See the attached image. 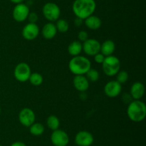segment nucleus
Returning <instances> with one entry per match:
<instances>
[{"label": "nucleus", "instance_id": "1", "mask_svg": "<svg viewBox=\"0 0 146 146\" xmlns=\"http://www.w3.org/2000/svg\"><path fill=\"white\" fill-rule=\"evenodd\" d=\"M96 9L95 0H74L72 10L77 18L84 20L93 15Z\"/></svg>", "mask_w": 146, "mask_h": 146}, {"label": "nucleus", "instance_id": "2", "mask_svg": "<svg viewBox=\"0 0 146 146\" xmlns=\"http://www.w3.org/2000/svg\"><path fill=\"white\" fill-rule=\"evenodd\" d=\"M128 118L135 123H140L146 117V105L141 100H133L130 102L127 108Z\"/></svg>", "mask_w": 146, "mask_h": 146}, {"label": "nucleus", "instance_id": "3", "mask_svg": "<svg viewBox=\"0 0 146 146\" xmlns=\"http://www.w3.org/2000/svg\"><path fill=\"white\" fill-rule=\"evenodd\" d=\"M91 68V61L84 56L73 57L68 62L70 72L75 75H84Z\"/></svg>", "mask_w": 146, "mask_h": 146}, {"label": "nucleus", "instance_id": "4", "mask_svg": "<svg viewBox=\"0 0 146 146\" xmlns=\"http://www.w3.org/2000/svg\"><path fill=\"white\" fill-rule=\"evenodd\" d=\"M101 64H102L103 71L108 77L116 75L121 68L120 60L114 55L106 57L104 62Z\"/></svg>", "mask_w": 146, "mask_h": 146}, {"label": "nucleus", "instance_id": "5", "mask_svg": "<svg viewBox=\"0 0 146 146\" xmlns=\"http://www.w3.org/2000/svg\"><path fill=\"white\" fill-rule=\"evenodd\" d=\"M42 13L46 19L49 22H54L60 18L61 9L56 3L47 2L43 7Z\"/></svg>", "mask_w": 146, "mask_h": 146}, {"label": "nucleus", "instance_id": "6", "mask_svg": "<svg viewBox=\"0 0 146 146\" xmlns=\"http://www.w3.org/2000/svg\"><path fill=\"white\" fill-rule=\"evenodd\" d=\"M31 74L29 65L26 62H20L14 68V76L17 81L25 82L28 81Z\"/></svg>", "mask_w": 146, "mask_h": 146}, {"label": "nucleus", "instance_id": "7", "mask_svg": "<svg viewBox=\"0 0 146 146\" xmlns=\"http://www.w3.org/2000/svg\"><path fill=\"white\" fill-rule=\"evenodd\" d=\"M51 142L54 146H67L69 143V136L64 130L57 129L51 133Z\"/></svg>", "mask_w": 146, "mask_h": 146}, {"label": "nucleus", "instance_id": "8", "mask_svg": "<svg viewBox=\"0 0 146 146\" xmlns=\"http://www.w3.org/2000/svg\"><path fill=\"white\" fill-rule=\"evenodd\" d=\"M30 12L29 8L24 3L16 4L12 11V17L17 22H23L27 19Z\"/></svg>", "mask_w": 146, "mask_h": 146}, {"label": "nucleus", "instance_id": "9", "mask_svg": "<svg viewBox=\"0 0 146 146\" xmlns=\"http://www.w3.org/2000/svg\"><path fill=\"white\" fill-rule=\"evenodd\" d=\"M19 123L24 127H29L33 123H35L36 115L34 112L29 107H24L19 113Z\"/></svg>", "mask_w": 146, "mask_h": 146}, {"label": "nucleus", "instance_id": "10", "mask_svg": "<svg viewBox=\"0 0 146 146\" xmlns=\"http://www.w3.org/2000/svg\"><path fill=\"white\" fill-rule=\"evenodd\" d=\"M74 142L78 146H91L94 143V137L90 132L81 130L76 133Z\"/></svg>", "mask_w": 146, "mask_h": 146}, {"label": "nucleus", "instance_id": "11", "mask_svg": "<svg viewBox=\"0 0 146 146\" xmlns=\"http://www.w3.org/2000/svg\"><path fill=\"white\" fill-rule=\"evenodd\" d=\"M82 45L83 51L88 56H94L101 50V43L96 39L88 38L82 43Z\"/></svg>", "mask_w": 146, "mask_h": 146}, {"label": "nucleus", "instance_id": "12", "mask_svg": "<svg viewBox=\"0 0 146 146\" xmlns=\"http://www.w3.org/2000/svg\"><path fill=\"white\" fill-rule=\"evenodd\" d=\"M40 32L38 26L34 23H29L26 24L23 28L21 34L24 39L28 41H32L37 38Z\"/></svg>", "mask_w": 146, "mask_h": 146}, {"label": "nucleus", "instance_id": "13", "mask_svg": "<svg viewBox=\"0 0 146 146\" xmlns=\"http://www.w3.org/2000/svg\"><path fill=\"white\" fill-rule=\"evenodd\" d=\"M104 93L111 98H115L121 94L122 91V84L116 80H111L107 82L104 86Z\"/></svg>", "mask_w": 146, "mask_h": 146}, {"label": "nucleus", "instance_id": "14", "mask_svg": "<svg viewBox=\"0 0 146 146\" xmlns=\"http://www.w3.org/2000/svg\"><path fill=\"white\" fill-rule=\"evenodd\" d=\"M73 84L76 90L81 92H86L89 88V81L84 75H75Z\"/></svg>", "mask_w": 146, "mask_h": 146}, {"label": "nucleus", "instance_id": "15", "mask_svg": "<svg viewBox=\"0 0 146 146\" xmlns=\"http://www.w3.org/2000/svg\"><path fill=\"white\" fill-rule=\"evenodd\" d=\"M130 92L133 100H141L145 94V86L141 82H135L131 86Z\"/></svg>", "mask_w": 146, "mask_h": 146}, {"label": "nucleus", "instance_id": "16", "mask_svg": "<svg viewBox=\"0 0 146 146\" xmlns=\"http://www.w3.org/2000/svg\"><path fill=\"white\" fill-rule=\"evenodd\" d=\"M57 31L56 27L54 22H48L41 29V34L46 40H51L54 38L56 35Z\"/></svg>", "mask_w": 146, "mask_h": 146}, {"label": "nucleus", "instance_id": "17", "mask_svg": "<svg viewBox=\"0 0 146 146\" xmlns=\"http://www.w3.org/2000/svg\"><path fill=\"white\" fill-rule=\"evenodd\" d=\"M84 24L86 27L89 29L97 30L101 28L102 25V21L99 17L93 14L84 19Z\"/></svg>", "mask_w": 146, "mask_h": 146}, {"label": "nucleus", "instance_id": "18", "mask_svg": "<svg viewBox=\"0 0 146 146\" xmlns=\"http://www.w3.org/2000/svg\"><path fill=\"white\" fill-rule=\"evenodd\" d=\"M115 50V44L113 41L111 40H107L101 44V50L100 52L104 54L105 57L113 55Z\"/></svg>", "mask_w": 146, "mask_h": 146}, {"label": "nucleus", "instance_id": "19", "mask_svg": "<svg viewBox=\"0 0 146 146\" xmlns=\"http://www.w3.org/2000/svg\"><path fill=\"white\" fill-rule=\"evenodd\" d=\"M83 51L82 43L78 40L73 41L69 44L68 47V52L70 55L75 57V56L80 55L81 52Z\"/></svg>", "mask_w": 146, "mask_h": 146}, {"label": "nucleus", "instance_id": "20", "mask_svg": "<svg viewBox=\"0 0 146 146\" xmlns=\"http://www.w3.org/2000/svg\"><path fill=\"white\" fill-rule=\"evenodd\" d=\"M44 126L40 123H34L29 127V132L32 135L40 136L44 133Z\"/></svg>", "mask_w": 146, "mask_h": 146}, {"label": "nucleus", "instance_id": "21", "mask_svg": "<svg viewBox=\"0 0 146 146\" xmlns=\"http://www.w3.org/2000/svg\"><path fill=\"white\" fill-rule=\"evenodd\" d=\"M46 125L49 129L51 130H56L57 129H59L60 126V120L56 115H50L48 116L46 120Z\"/></svg>", "mask_w": 146, "mask_h": 146}, {"label": "nucleus", "instance_id": "22", "mask_svg": "<svg viewBox=\"0 0 146 146\" xmlns=\"http://www.w3.org/2000/svg\"><path fill=\"white\" fill-rule=\"evenodd\" d=\"M29 81L30 82L32 85L34 86H39L44 82V78L43 76L40 73L38 72H33L30 75Z\"/></svg>", "mask_w": 146, "mask_h": 146}, {"label": "nucleus", "instance_id": "23", "mask_svg": "<svg viewBox=\"0 0 146 146\" xmlns=\"http://www.w3.org/2000/svg\"><path fill=\"white\" fill-rule=\"evenodd\" d=\"M56 27L57 31L61 33H66L68 31L69 29V24L66 20L64 19H58L56 23Z\"/></svg>", "mask_w": 146, "mask_h": 146}, {"label": "nucleus", "instance_id": "24", "mask_svg": "<svg viewBox=\"0 0 146 146\" xmlns=\"http://www.w3.org/2000/svg\"><path fill=\"white\" fill-rule=\"evenodd\" d=\"M86 77L88 79V81L91 82H96L98 81V79H99L100 74L98 72V70H95V69L91 68L86 74Z\"/></svg>", "mask_w": 146, "mask_h": 146}, {"label": "nucleus", "instance_id": "25", "mask_svg": "<svg viewBox=\"0 0 146 146\" xmlns=\"http://www.w3.org/2000/svg\"><path fill=\"white\" fill-rule=\"evenodd\" d=\"M128 78H129V74H128V72L125 71V70L119 71L116 74V81L121 84L126 82Z\"/></svg>", "mask_w": 146, "mask_h": 146}, {"label": "nucleus", "instance_id": "26", "mask_svg": "<svg viewBox=\"0 0 146 146\" xmlns=\"http://www.w3.org/2000/svg\"><path fill=\"white\" fill-rule=\"evenodd\" d=\"M78 41H80L81 42H84L85 41H86L88 39V34L87 31H80L78 34Z\"/></svg>", "mask_w": 146, "mask_h": 146}, {"label": "nucleus", "instance_id": "27", "mask_svg": "<svg viewBox=\"0 0 146 146\" xmlns=\"http://www.w3.org/2000/svg\"><path fill=\"white\" fill-rule=\"evenodd\" d=\"M27 19L29 21V23L36 24V21L38 19V17L36 12H29L28 17H27Z\"/></svg>", "mask_w": 146, "mask_h": 146}, {"label": "nucleus", "instance_id": "28", "mask_svg": "<svg viewBox=\"0 0 146 146\" xmlns=\"http://www.w3.org/2000/svg\"><path fill=\"white\" fill-rule=\"evenodd\" d=\"M94 57V61H95L96 63H98V64H102L106 58L105 56H104L103 54H101V52H98V54H95Z\"/></svg>", "mask_w": 146, "mask_h": 146}, {"label": "nucleus", "instance_id": "29", "mask_svg": "<svg viewBox=\"0 0 146 146\" xmlns=\"http://www.w3.org/2000/svg\"><path fill=\"white\" fill-rule=\"evenodd\" d=\"M10 146H27V145H26L24 142L16 141L14 142L13 143H11V145Z\"/></svg>", "mask_w": 146, "mask_h": 146}, {"label": "nucleus", "instance_id": "30", "mask_svg": "<svg viewBox=\"0 0 146 146\" xmlns=\"http://www.w3.org/2000/svg\"><path fill=\"white\" fill-rule=\"evenodd\" d=\"M83 21L84 20L81 19H79V18H76L75 20H74V24H75V25L76 26V27H79V26H81V24H83Z\"/></svg>", "mask_w": 146, "mask_h": 146}, {"label": "nucleus", "instance_id": "31", "mask_svg": "<svg viewBox=\"0 0 146 146\" xmlns=\"http://www.w3.org/2000/svg\"><path fill=\"white\" fill-rule=\"evenodd\" d=\"M24 0H10L11 3L13 4H21V3L24 2Z\"/></svg>", "mask_w": 146, "mask_h": 146}, {"label": "nucleus", "instance_id": "32", "mask_svg": "<svg viewBox=\"0 0 146 146\" xmlns=\"http://www.w3.org/2000/svg\"><path fill=\"white\" fill-rule=\"evenodd\" d=\"M0 114H1V107H0Z\"/></svg>", "mask_w": 146, "mask_h": 146}, {"label": "nucleus", "instance_id": "33", "mask_svg": "<svg viewBox=\"0 0 146 146\" xmlns=\"http://www.w3.org/2000/svg\"><path fill=\"white\" fill-rule=\"evenodd\" d=\"M0 146H3V145H0Z\"/></svg>", "mask_w": 146, "mask_h": 146}]
</instances>
